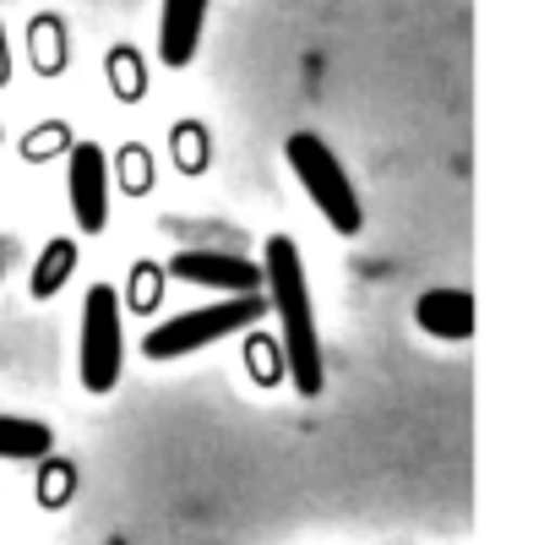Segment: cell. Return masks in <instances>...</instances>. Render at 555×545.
<instances>
[{
	"mask_svg": "<svg viewBox=\"0 0 555 545\" xmlns=\"http://www.w3.org/2000/svg\"><path fill=\"white\" fill-rule=\"evenodd\" d=\"M261 290L284 322V377H295L300 398H322L327 388V360H322V333H317V312H311V284H306V256L289 235H267L261 245Z\"/></svg>",
	"mask_w": 555,
	"mask_h": 545,
	"instance_id": "obj_1",
	"label": "cell"
},
{
	"mask_svg": "<svg viewBox=\"0 0 555 545\" xmlns=\"http://www.w3.org/2000/svg\"><path fill=\"white\" fill-rule=\"evenodd\" d=\"M267 317V301L261 295H223L218 306H202V312H180L169 322H153L142 333V355L147 360H180V355H196L229 333H250L256 322Z\"/></svg>",
	"mask_w": 555,
	"mask_h": 545,
	"instance_id": "obj_2",
	"label": "cell"
},
{
	"mask_svg": "<svg viewBox=\"0 0 555 545\" xmlns=\"http://www.w3.org/2000/svg\"><path fill=\"white\" fill-rule=\"evenodd\" d=\"M284 159H289L295 180L306 186V197L317 202V213H322L344 240H349V235H360L365 213H360V197H354L349 169L338 164V153H333L317 131H295V137L284 142Z\"/></svg>",
	"mask_w": 555,
	"mask_h": 545,
	"instance_id": "obj_3",
	"label": "cell"
},
{
	"mask_svg": "<svg viewBox=\"0 0 555 545\" xmlns=\"http://www.w3.org/2000/svg\"><path fill=\"white\" fill-rule=\"evenodd\" d=\"M120 366H126V333H120V290L115 284H93L82 301V339H77V377L93 398L120 388Z\"/></svg>",
	"mask_w": 555,
	"mask_h": 545,
	"instance_id": "obj_4",
	"label": "cell"
},
{
	"mask_svg": "<svg viewBox=\"0 0 555 545\" xmlns=\"http://www.w3.org/2000/svg\"><path fill=\"white\" fill-rule=\"evenodd\" d=\"M164 279H180L196 290H223V295H261V262H250L240 251L185 245L164 262Z\"/></svg>",
	"mask_w": 555,
	"mask_h": 545,
	"instance_id": "obj_5",
	"label": "cell"
},
{
	"mask_svg": "<svg viewBox=\"0 0 555 545\" xmlns=\"http://www.w3.org/2000/svg\"><path fill=\"white\" fill-rule=\"evenodd\" d=\"M109 153L99 142H72L66 153V197L77 213L82 235H104L109 229Z\"/></svg>",
	"mask_w": 555,
	"mask_h": 545,
	"instance_id": "obj_6",
	"label": "cell"
},
{
	"mask_svg": "<svg viewBox=\"0 0 555 545\" xmlns=\"http://www.w3.org/2000/svg\"><path fill=\"white\" fill-rule=\"evenodd\" d=\"M207 7L212 0H164V12H158V61L169 72L196 61V45L207 34Z\"/></svg>",
	"mask_w": 555,
	"mask_h": 545,
	"instance_id": "obj_7",
	"label": "cell"
},
{
	"mask_svg": "<svg viewBox=\"0 0 555 545\" xmlns=\"http://www.w3.org/2000/svg\"><path fill=\"white\" fill-rule=\"evenodd\" d=\"M414 322H420L430 339L463 344V339H474V295H468V290H425V295L414 301Z\"/></svg>",
	"mask_w": 555,
	"mask_h": 545,
	"instance_id": "obj_8",
	"label": "cell"
},
{
	"mask_svg": "<svg viewBox=\"0 0 555 545\" xmlns=\"http://www.w3.org/2000/svg\"><path fill=\"white\" fill-rule=\"evenodd\" d=\"M55 453V431L34 415H0V464H39Z\"/></svg>",
	"mask_w": 555,
	"mask_h": 545,
	"instance_id": "obj_9",
	"label": "cell"
},
{
	"mask_svg": "<svg viewBox=\"0 0 555 545\" xmlns=\"http://www.w3.org/2000/svg\"><path fill=\"white\" fill-rule=\"evenodd\" d=\"M72 272H77V240H72V235H55V240L34 256V267H28V295H34V301H55V295L72 284Z\"/></svg>",
	"mask_w": 555,
	"mask_h": 545,
	"instance_id": "obj_10",
	"label": "cell"
},
{
	"mask_svg": "<svg viewBox=\"0 0 555 545\" xmlns=\"http://www.w3.org/2000/svg\"><path fill=\"white\" fill-rule=\"evenodd\" d=\"M77 491H82V469H77V458H61V453L39 458V474H34V502H39L44 512L72 507V502H77Z\"/></svg>",
	"mask_w": 555,
	"mask_h": 545,
	"instance_id": "obj_11",
	"label": "cell"
},
{
	"mask_svg": "<svg viewBox=\"0 0 555 545\" xmlns=\"http://www.w3.org/2000/svg\"><path fill=\"white\" fill-rule=\"evenodd\" d=\"M164 262H153V256H142V262H131V279H126V290H120V301H126V312H137V317H153V312H164Z\"/></svg>",
	"mask_w": 555,
	"mask_h": 545,
	"instance_id": "obj_12",
	"label": "cell"
},
{
	"mask_svg": "<svg viewBox=\"0 0 555 545\" xmlns=\"http://www.w3.org/2000/svg\"><path fill=\"white\" fill-rule=\"evenodd\" d=\"M169 159H175L180 175H202V169L212 164V137H207V126H202V121H180V126L169 131Z\"/></svg>",
	"mask_w": 555,
	"mask_h": 545,
	"instance_id": "obj_13",
	"label": "cell"
},
{
	"mask_svg": "<svg viewBox=\"0 0 555 545\" xmlns=\"http://www.w3.org/2000/svg\"><path fill=\"white\" fill-rule=\"evenodd\" d=\"M153 175H158V164H153V153H147L142 142H126V148L109 159V186L120 180L126 197H147V191H153Z\"/></svg>",
	"mask_w": 555,
	"mask_h": 545,
	"instance_id": "obj_14",
	"label": "cell"
},
{
	"mask_svg": "<svg viewBox=\"0 0 555 545\" xmlns=\"http://www.w3.org/2000/svg\"><path fill=\"white\" fill-rule=\"evenodd\" d=\"M245 371H250L256 388H284L289 377H284V350H278V339H267V333L250 328V339H245Z\"/></svg>",
	"mask_w": 555,
	"mask_h": 545,
	"instance_id": "obj_15",
	"label": "cell"
},
{
	"mask_svg": "<svg viewBox=\"0 0 555 545\" xmlns=\"http://www.w3.org/2000/svg\"><path fill=\"white\" fill-rule=\"evenodd\" d=\"M28 45H34V72H44V77L66 72V28H61V17H39L28 28Z\"/></svg>",
	"mask_w": 555,
	"mask_h": 545,
	"instance_id": "obj_16",
	"label": "cell"
},
{
	"mask_svg": "<svg viewBox=\"0 0 555 545\" xmlns=\"http://www.w3.org/2000/svg\"><path fill=\"white\" fill-rule=\"evenodd\" d=\"M104 72H109V88H115V99H120V104H142L147 77H142V61H137V50H131V45H115V50H109V61H104Z\"/></svg>",
	"mask_w": 555,
	"mask_h": 545,
	"instance_id": "obj_17",
	"label": "cell"
},
{
	"mask_svg": "<svg viewBox=\"0 0 555 545\" xmlns=\"http://www.w3.org/2000/svg\"><path fill=\"white\" fill-rule=\"evenodd\" d=\"M72 126L66 121H44V126H34L28 137H23V159L28 164H44V159H55V153H72Z\"/></svg>",
	"mask_w": 555,
	"mask_h": 545,
	"instance_id": "obj_18",
	"label": "cell"
},
{
	"mask_svg": "<svg viewBox=\"0 0 555 545\" xmlns=\"http://www.w3.org/2000/svg\"><path fill=\"white\" fill-rule=\"evenodd\" d=\"M7 77H12V55H7V28H0V88H7Z\"/></svg>",
	"mask_w": 555,
	"mask_h": 545,
	"instance_id": "obj_19",
	"label": "cell"
},
{
	"mask_svg": "<svg viewBox=\"0 0 555 545\" xmlns=\"http://www.w3.org/2000/svg\"><path fill=\"white\" fill-rule=\"evenodd\" d=\"M0 279H7V240H0Z\"/></svg>",
	"mask_w": 555,
	"mask_h": 545,
	"instance_id": "obj_20",
	"label": "cell"
}]
</instances>
